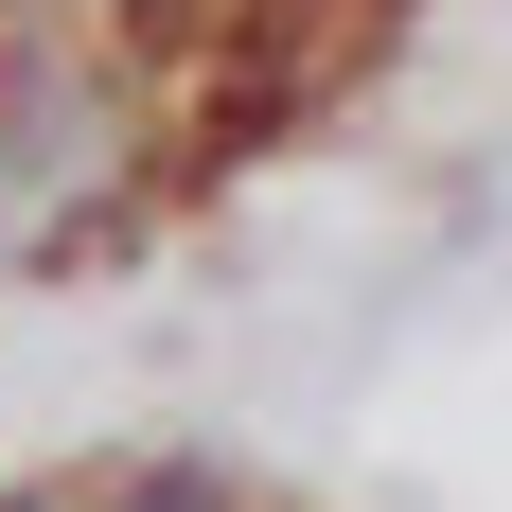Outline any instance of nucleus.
Segmentation results:
<instances>
[{
	"label": "nucleus",
	"mask_w": 512,
	"mask_h": 512,
	"mask_svg": "<svg viewBox=\"0 0 512 512\" xmlns=\"http://www.w3.org/2000/svg\"><path fill=\"white\" fill-rule=\"evenodd\" d=\"M0 512H71V495H0Z\"/></svg>",
	"instance_id": "3"
},
{
	"label": "nucleus",
	"mask_w": 512,
	"mask_h": 512,
	"mask_svg": "<svg viewBox=\"0 0 512 512\" xmlns=\"http://www.w3.org/2000/svg\"><path fill=\"white\" fill-rule=\"evenodd\" d=\"M89 512H248V477H212V460H159V477H106Z\"/></svg>",
	"instance_id": "2"
},
{
	"label": "nucleus",
	"mask_w": 512,
	"mask_h": 512,
	"mask_svg": "<svg viewBox=\"0 0 512 512\" xmlns=\"http://www.w3.org/2000/svg\"><path fill=\"white\" fill-rule=\"evenodd\" d=\"M89 177H106V89H89V71H53V53H36V71H0V248H36Z\"/></svg>",
	"instance_id": "1"
}]
</instances>
